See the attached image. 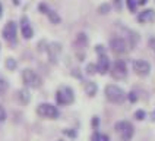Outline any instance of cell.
I'll return each mask as SVG.
<instances>
[{
	"label": "cell",
	"mask_w": 155,
	"mask_h": 141,
	"mask_svg": "<svg viewBox=\"0 0 155 141\" xmlns=\"http://www.w3.org/2000/svg\"><path fill=\"white\" fill-rule=\"evenodd\" d=\"M127 6H129V9L133 12L135 10V8H136V3H135V0H127Z\"/></svg>",
	"instance_id": "cb8c5ba5"
},
{
	"label": "cell",
	"mask_w": 155,
	"mask_h": 141,
	"mask_svg": "<svg viewBox=\"0 0 155 141\" xmlns=\"http://www.w3.org/2000/svg\"><path fill=\"white\" fill-rule=\"evenodd\" d=\"M21 31H22L24 38H26V40H29L32 37V34H34L32 33V28H31V24H29V21H28L26 16L21 18Z\"/></svg>",
	"instance_id": "7c38bea8"
},
{
	"label": "cell",
	"mask_w": 155,
	"mask_h": 141,
	"mask_svg": "<svg viewBox=\"0 0 155 141\" xmlns=\"http://www.w3.org/2000/svg\"><path fill=\"white\" fill-rule=\"evenodd\" d=\"M133 70H135V74H138L140 77H147L151 70V65H149V62L139 59V60L133 62Z\"/></svg>",
	"instance_id": "9c48e42d"
},
{
	"label": "cell",
	"mask_w": 155,
	"mask_h": 141,
	"mask_svg": "<svg viewBox=\"0 0 155 141\" xmlns=\"http://www.w3.org/2000/svg\"><path fill=\"white\" fill-rule=\"evenodd\" d=\"M6 90H8V82L3 78H0V94H5Z\"/></svg>",
	"instance_id": "44dd1931"
},
{
	"label": "cell",
	"mask_w": 155,
	"mask_h": 141,
	"mask_svg": "<svg viewBox=\"0 0 155 141\" xmlns=\"http://www.w3.org/2000/svg\"><path fill=\"white\" fill-rule=\"evenodd\" d=\"M3 37L5 40H8L9 43L15 44L16 43V24L15 22H8L3 28Z\"/></svg>",
	"instance_id": "ba28073f"
},
{
	"label": "cell",
	"mask_w": 155,
	"mask_h": 141,
	"mask_svg": "<svg viewBox=\"0 0 155 141\" xmlns=\"http://www.w3.org/2000/svg\"><path fill=\"white\" fill-rule=\"evenodd\" d=\"M114 3H116V6H117V9H120V8H121V5H120V0H114Z\"/></svg>",
	"instance_id": "f546056e"
},
{
	"label": "cell",
	"mask_w": 155,
	"mask_h": 141,
	"mask_svg": "<svg viewBox=\"0 0 155 141\" xmlns=\"http://www.w3.org/2000/svg\"><path fill=\"white\" fill-rule=\"evenodd\" d=\"M95 66H97V72H100L101 75H105L110 70V60H108V57L105 54H100L98 63Z\"/></svg>",
	"instance_id": "8fae6325"
},
{
	"label": "cell",
	"mask_w": 155,
	"mask_h": 141,
	"mask_svg": "<svg viewBox=\"0 0 155 141\" xmlns=\"http://www.w3.org/2000/svg\"><path fill=\"white\" fill-rule=\"evenodd\" d=\"M135 118H136L138 121L145 119V112H143V110H136V112H135Z\"/></svg>",
	"instance_id": "603a6c76"
},
{
	"label": "cell",
	"mask_w": 155,
	"mask_h": 141,
	"mask_svg": "<svg viewBox=\"0 0 155 141\" xmlns=\"http://www.w3.org/2000/svg\"><path fill=\"white\" fill-rule=\"evenodd\" d=\"M16 66H18V63L13 57H8V59H6V68H8L9 70H15Z\"/></svg>",
	"instance_id": "ac0fdd59"
},
{
	"label": "cell",
	"mask_w": 155,
	"mask_h": 141,
	"mask_svg": "<svg viewBox=\"0 0 155 141\" xmlns=\"http://www.w3.org/2000/svg\"><path fill=\"white\" fill-rule=\"evenodd\" d=\"M152 119H154V121H155V110H154V112H152Z\"/></svg>",
	"instance_id": "d6a6232c"
},
{
	"label": "cell",
	"mask_w": 155,
	"mask_h": 141,
	"mask_svg": "<svg viewBox=\"0 0 155 141\" xmlns=\"http://www.w3.org/2000/svg\"><path fill=\"white\" fill-rule=\"evenodd\" d=\"M154 18H155V13H154V10H152V9L142 10V12L138 15L139 22H149V21H152Z\"/></svg>",
	"instance_id": "4fadbf2b"
},
{
	"label": "cell",
	"mask_w": 155,
	"mask_h": 141,
	"mask_svg": "<svg viewBox=\"0 0 155 141\" xmlns=\"http://www.w3.org/2000/svg\"><path fill=\"white\" fill-rule=\"evenodd\" d=\"M56 100L59 105H70L73 101V91L69 87H63L61 90L57 91L56 94Z\"/></svg>",
	"instance_id": "5b68a950"
},
{
	"label": "cell",
	"mask_w": 155,
	"mask_h": 141,
	"mask_svg": "<svg viewBox=\"0 0 155 141\" xmlns=\"http://www.w3.org/2000/svg\"><path fill=\"white\" fill-rule=\"evenodd\" d=\"M64 134H66V135H70V137H75V135H76V134H75L73 131H68V129L64 131Z\"/></svg>",
	"instance_id": "f1b7e54d"
},
{
	"label": "cell",
	"mask_w": 155,
	"mask_h": 141,
	"mask_svg": "<svg viewBox=\"0 0 155 141\" xmlns=\"http://www.w3.org/2000/svg\"><path fill=\"white\" fill-rule=\"evenodd\" d=\"M95 72H97V66L92 65V63H89V65L86 66V74H88V75H94Z\"/></svg>",
	"instance_id": "7402d4cb"
},
{
	"label": "cell",
	"mask_w": 155,
	"mask_h": 141,
	"mask_svg": "<svg viewBox=\"0 0 155 141\" xmlns=\"http://www.w3.org/2000/svg\"><path fill=\"white\" fill-rule=\"evenodd\" d=\"M5 119H6V112H5V110H3V107L0 106V122H3Z\"/></svg>",
	"instance_id": "d4e9b609"
},
{
	"label": "cell",
	"mask_w": 155,
	"mask_h": 141,
	"mask_svg": "<svg viewBox=\"0 0 155 141\" xmlns=\"http://www.w3.org/2000/svg\"><path fill=\"white\" fill-rule=\"evenodd\" d=\"M110 47H111L113 52L119 53V54L126 53L129 50V44H127V41H126L124 38H121V37H114V38H111V40H110Z\"/></svg>",
	"instance_id": "8992f818"
},
{
	"label": "cell",
	"mask_w": 155,
	"mask_h": 141,
	"mask_svg": "<svg viewBox=\"0 0 155 141\" xmlns=\"http://www.w3.org/2000/svg\"><path fill=\"white\" fill-rule=\"evenodd\" d=\"M47 53H48V59L51 63H57L59 57L61 53V44L60 43H51L47 47Z\"/></svg>",
	"instance_id": "30bf717a"
},
{
	"label": "cell",
	"mask_w": 155,
	"mask_h": 141,
	"mask_svg": "<svg viewBox=\"0 0 155 141\" xmlns=\"http://www.w3.org/2000/svg\"><path fill=\"white\" fill-rule=\"evenodd\" d=\"M45 13L48 15V18H50V21H51L53 24H59V22H60V16L57 15V12H54V10H51V9L48 8Z\"/></svg>",
	"instance_id": "e0dca14e"
},
{
	"label": "cell",
	"mask_w": 155,
	"mask_h": 141,
	"mask_svg": "<svg viewBox=\"0 0 155 141\" xmlns=\"http://www.w3.org/2000/svg\"><path fill=\"white\" fill-rule=\"evenodd\" d=\"M105 97L111 101V103H123L124 98H126V93L121 90L119 85H114V84H110L105 87Z\"/></svg>",
	"instance_id": "6da1fadb"
},
{
	"label": "cell",
	"mask_w": 155,
	"mask_h": 141,
	"mask_svg": "<svg viewBox=\"0 0 155 141\" xmlns=\"http://www.w3.org/2000/svg\"><path fill=\"white\" fill-rule=\"evenodd\" d=\"M91 141H108V137L104 135V134H100V132H95L92 135V138H91Z\"/></svg>",
	"instance_id": "d6986e66"
},
{
	"label": "cell",
	"mask_w": 155,
	"mask_h": 141,
	"mask_svg": "<svg viewBox=\"0 0 155 141\" xmlns=\"http://www.w3.org/2000/svg\"><path fill=\"white\" fill-rule=\"evenodd\" d=\"M95 50L100 53V54H104V47H103V46H100V44H98V46L95 47Z\"/></svg>",
	"instance_id": "4316f807"
},
{
	"label": "cell",
	"mask_w": 155,
	"mask_h": 141,
	"mask_svg": "<svg viewBox=\"0 0 155 141\" xmlns=\"http://www.w3.org/2000/svg\"><path fill=\"white\" fill-rule=\"evenodd\" d=\"M111 75L116 79H123L127 75V69H126V63L123 60H116L113 63L111 68Z\"/></svg>",
	"instance_id": "52a82bcc"
},
{
	"label": "cell",
	"mask_w": 155,
	"mask_h": 141,
	"mask_svg": "<svg viewBox=\"0 0 155 141\" xmlns=\"http://www.w3.org/2000/svg\"><path fill=\"white\" fill-rule=\"evenodd\" d=\"M110 9H111V6H110L108 3H103V5H100L98 12H100V13H108V12H110Z\"/></svg>",
	"instance_id": "ffe728a7"
},
{
	"label": "cell",
	"mask_w": 155,
	"mask_h": 141,
	"mask_svg": "<svg viewBox=\"0 0 155 141\" xmlns=\"http://www.w3.org/2000/svg\"><path fill=\"white\" fill-rule=\"evenodd\" d=\"M85 93L88 94V96L94 97L95 94H97V84H95V82H92V81H88V82H85Z\"/></svg>",
	"instance_id": "9a60e30c"
},
{
	"label": "cell",
	"mask_w": 155,
	"mask_h": 141,
	"mask_svg": "<svg viewBox=\"0 0 155 141\" xmlns=\"http://www.w3.org/2000/svg\"><path fill=\"white\" fill-rule=\"evenodd\" d=\"M22 79H24L26 87H31V88L41 87V82H43L41 78H40V75H38L35 70L29 69V68H26V69L22 70Z\"/></svg>",
	"instance_id": "7a4b0ae2"
},
{
	"label": "cell",
	"mask_w": 155,
	"mask_h": 141,
	"mask_svg": "<svg viewBox=\"0 0 155 141\" xmlns=\"http://www.w3.org/2000/svg\"><path fill=\"white\" fill-rule=\"evenodd\" d=\"M18 98H19V101L22 105H28L29 100H31V94H29V91L26 88H22V90L18 91Z\"/></svg>",
	"instance_id": "5bb4252c"
},
{
	"label": "cell",
	"mask_w": 155,
	"mask_h": 141,
	"mask_svg": "<svg viewBox=\"0 0 155 141\" xmlns=\"http://www.w3.org/2000/svg\"><path fill=\"white\" fill-rule=\"evenodd\" d=\"M76 44H78V47H81V49L86 47V44H88V37H86L84 33H79L76 37Z\"/></svg>",
	"instance_id": "2e32d148"
},
{
	"label": "cell",
	"mask_w": 155,
	"mask_h": 141,
	"mask_svg": "<svg viewBox=\"0 0 155 141\" xmlns=\"http://www.w3.org/2000/svg\"><path fill=\"white\" fill-rule=\"evenodd\" d=\"M116 131L120 134L121 141H130L132 135H133V126L132 123L127 122V121H123V122H117L116 123Z\"/></svg>",
	"instance_id": "277c9868"
},
{
	"label": "cell",
	"mask_w": 155,
	"mask_h": 141,
	"mask_svg": "<svg viewBox=\"0 0 155 141\" xmlns=\"http://www.w3.org/2000/svg\"><path fill=\"white\" fill-rule=\"evenodd\" d=\"M149 46L152 47V50L155 52V38H151V40H149Z\"/></svg>",
	"instance_id": "83f0119b"
},
{
	"label": "cell",
	"mask_w": 155,
	"mask_h": 141,
	"mask_svg": "<svg viewBox=\"0 0 155 141\" xmlns=\"http://www.w3.org/2000/svg\"><path fill=\"white\" fill-rule=\"evenodd\" d=\"M139 3H140V5H145V3H147V0H139Z\"/></svg>",
	"instance_id": "4dcf8cb0"
},
{
	"label": "cell",
	"mask_w": 155,
	"mask_h": 141,
	"mask_svg": "<svg viewBox=\"0 0 155 141\" xmlns=\"http://www.w3.org/2000/svg\"><path fill=\"white\" fill-rule=\"evenodd\" d=\"M2 12H3V8H2V3H0V18H2Z\"/></svg>",
	"instance_id": "1f68e13d"
},
{
	"label": "cell",
	"mask_w": 155,
	"mask_h": 141,
	"mask_svg": "<svg viewBox=\"0 0 155 141\" xmlns=\"http://www.w3.org/2000/svg\"><path fill=\"white\" fill-rule=\"evenodd\" d=\"M129 98H130V101H136V100H138V96H136V93H135V91L129 93Z\"/></svg>",
	"instance_id": "484cf974"
},
{
	"label": "cell",
	"mask_w": 155,
	"mask_h": 141,
	"mask_svg": "<svg viewBox=\"0 0 155 141\" xmlns=\"http://www.w3.org/2000/svg\"><path fill=\"white\" fill-rule=\"evenodd\" d=\"M37 113L41 118H47V119H56L59 118V110L56 106L50 105V103H43L37 107Z\"/></svg>",
	"instance_id": "3957f363"
}]
</instances>
